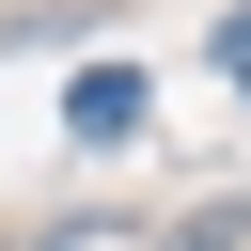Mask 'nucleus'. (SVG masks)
<instances>
[{
    "instance_id": "2",
    "label": "nucleus",
    "mask_w": 251,
    "mask_h": 251,
    "mask_svg": "<svg viewBox=\"0 0 251 251\" xmlns=\"http://www.w3.org/2000/svg\"><path fill=\"white\" fill-rule=\"evenodd\" d=\"M173 251H251V204H204V220H173Z\"/></svg>"
},
{
    "instance_id": "3",
    "label": "nucleus",
    "mask_w": 251,
    "mask_h": 251,
    "mask_svg": "<svg viewBox=\"0 0 251 251\" xmlns=\"http://www.w3.org/2000/svg\"><path fill=\"white\" fill-rule=\"evenodd\" d=\"M220 78H235V94H251V16H220Z\"/></svg>"
},
{
    "instance_id": "1",
    "label": "nucleus",
    "mask_w": 251,
    "mask_h": 251,
    "mask_svg": "<svg viewBox=\"0 0 251 251\" xmlns=\"http://www.w3.org/2000/svg\"><path fill=\"white\" fill-rule=\"evenodd\" d=\"M141 110H157V94H141V63H78V94H63V126H78V141H141Z\"/></svg>"
},
{
    "instance_id": "4",
    "label": "nucleus",
    "mask_w": 251,
    "mask_h": 251,
    "mask_svg": "<svg viewBox=\"0 0 251 251\" xmlns=\"http://www.w3.org/2000/svg\"><path fill=\"white\" fill-rule=\"evenodd\" d=\"M47 251H94V220H63V235H47Z\"/></svg>"
}]
</instances>
